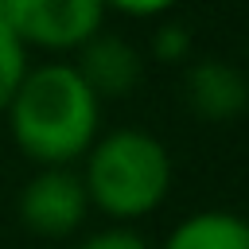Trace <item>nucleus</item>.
Returning <instances> with one entry per match:
<instances>
[{
	"label": "nucleus",
	"instance_id": "f257e3e1",
	"mask_svg": "<svg viewBox=\"0 0 249 249\" xmlns=\"http://www.w3.org/2000/svg\"><path fill=\"white\" fill-rule=\"evenodd\" d=\"M12 136L19 152L43 167H66L97 140L101 101L78 78L70 62L31 66L8 105Z\"/></svg>",
	"mask_w": 249,
	"mask_h": 249
},
{
	"label": "nucleus",
	"instance_id": "f03ea898",
	"mask_svg": "<svg viewBox=\"0 0 249 249\" xmlns=\"http://www.w3.org/2000/svg\"><path fill=\"white\" fill-rule=\"evenodd\" d=\"M82 187L86 198L109 218H144L167 198V148L140 128H117L93 140V148L86 152Z\"/></svg>",
	"mask_w": 249,
	"mask_h": 249
},
{
	"label": "nucleus",
	"instance_id": "7ed1b4c3",
	"mask_svg": "<svg viewBox=\"0 0 249 249\" xmlns=\"http://www.w3.org/2000/svg\"><path fill=\"white\" fill-rule=\"evenodd\" d=\"M4 23L19 35L23 47L43 51H78L101 31V0H0Z\"/></svg>",
	"mask_w": 249,
	"mask_h": 249
},
{
	"label": "nucleus",
	"instance_id": "20e7f679",
	"mask_svg": "<svg viewBox=\"0 0 249 249\" xmlns=\"http://www.w3.org/2000/svg\"><path fill=\"white\" fill-rule=\"evenodd\" d=\"M86 187L70 167H43L19 191V218L39 237H66L86 218Z\"/></svg>",
	"mask_w": 249,
	"mask_h": 249
},
{
	"label": "nucleus",
	"instance_id": "39448f33",
	"mask_svg": "<svg viewBox=\"0 0 249 249\" xmlns=\"http://www.w3.org/2000/svg\"><path fill=\"white\" fill-rule=\"evenodd\" d=\"M183 97L202 121H233L249 105V78L222 58H198L183 78Z\"/></svg>",
	"mask_w": 249,
	"mask_h": 249
},
{
	"label": "nucleus",
	"instance_id": "423d86ee",
	"mask_svg": "<svg viewBox=\"0 0 249 249\" xmlns=\"http://www.w3.org/2000/svg\"><path fill=\"white\" fill-rule=\"evenodd\" d=\"M78 78L89 86V93L101 97H128L140 82V54L117 39V35H93L89 43L78 47V62H70Z\"/></svg>",
	"mask_w": 249,
	"mask_h": 249
},
{
	"label": "nucleus",
	"instance_id": "0eeeda50",
	"mask_svg": "<svg viewBox=\"0 0 249 249\" xmlns=\"http://www.w3.org/2000/svg\"><path fill=\"white\" fill-rule=\"evenodd\" d=\"M163 249H249V222L230 210H202L179 222Z\"/></svg>",
	"mask_w": 249,
	"mask_h": 249
},
{
	"label": "nucleus",
	"instance_id": "6e6552de",
	"mask_svg": "<svg viewBox=\"0 0 249 249\" xmlns=\"http://www.w3.org/2000/svg\"><path fill=\"white\" fill-rule=\"evenodd\" d=\"M27 47L19 43V35L4 23V16H0V113L12 105V97H16V89H19V82L27 78Z\"/></svg>",
	"mask_w": 249,
	"mask_h": 249
},
{
	"label": "nucleus",
	"instance_id": "1a4fd4ad",
	"mask_svg": "<svg viewBox=\"0 0 249 249\" xmlns=\"http://www.w3.org/2000/svg\"><path fill=\"white\" fill-rule=\"evenodd\" d=\"M152 51H156V58H163V62H183L187 51H191V31L179 27V23H167V27L156 31Z\"/></svg>",
	"mask_w": 249,
	"mask_h": 249
},
{
	"label": "nucleus",
	"instance_id": "9d476101",
	"mask_svg": "<svg viewBox=\"0 0 249 249\" xmlns=\"http://www.w3.org/2000/svg\"><path fill=\"white\" fill-rule=\"evenodd\" d=\"M74 249H148V245H144L140 233H132V230H124V226H113V230H101V233L78 241Z\"/></svg>",
	"mask_w": 249,
	"mask_h": 249
},
{
	"label": "nucleus",
	"instance_id": "9b49d317",
	"mask_svg": "<svg viewBox=\"0 0 249 249\" xmlns=\"http://www.w3.org/2000/svg\"><path fill=\"white\" fill-rule=\"evenodd\" d=\"M105 8L113 12H124V16H136V19H148V16H160L167 8H175L179 0H101Z\"/></svg>",
	"mask_w": 249,
	"mask_h": 249
},
{
	"label": "nucleus",
	"instance_id": "f8f14e48",
	"mask_svg": "<svg viewBox=\"0 0 249 249\" xmlns=\"http://www.w3.org/2000/svg\"><path fill=\"white\" fill-rule=\"evenodd\" d=\"M245 78H249V74H245Z\"/></svg>",
	"mask_w": 249,
	"mask_h": 249
}]
</instances>
